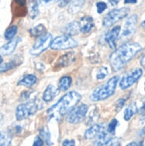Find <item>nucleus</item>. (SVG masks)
Listing matches in <instances>:
<instances>
[{
  "label": "nucleus",
  "mask_w": 145,
  "mask_h": 146,
  "mask_svg": "<svg viewBox=\"0 0 145 146\" xmlns=\"http://www.w3.org/2000/svg\"><path fill=\"white\" fill-rule=\"evenodd\" d=\"M142 47L135 42H126L115 50L109 57L110 64L114 71H120L129 62L140 50Z\"/></svg>",
  "instance_id": "nucleus-1"
},
{
  "label": "nucleus",
  "mask_w": 145,
  "mask_h": 146,
  "mask_svg": "<svg viewBox=\"0 0 145 146\" xmlns=\"http://www.w3.org/2000/svg\"><path fill=\"white\" fill-rule=\"evenodd\" d=\"M80 99L81 95L77 92L71 91L68 92L56 104H54L48 110L47 115L49 119L53 118L56 120H59L62 116L72 110L80 101Z\"/></svg>",
  "instance_id": "nucleus-2"
},
{
  "label": "nucleus",
  "mask_w": 145,
  "mask_h": 146,
  "mask_svg": "<svg viewBox=\"0 0 145 146\" xmlns=\"http://www.w3.org/2000/svg\"><path fill=\"white\" fill-rule=\"evenodd\" d=\"M119 76H114L111 79H109L107 83L97 87L91 96V101H102L111 97L115 92L117 83L119 82Z\"/></svg>",
  "instance_id": "nucleus-3"
},
{
  "label": "nucleus",
  "mask_w": 145,
  "mask_h": 146,
  "mask_svg": "<svg viewBox=\"0 0 145 146\" xmlns=\"http://www.w3.org/2000/svg\"><path fill=\"white\" fill-rule=\"evenodd\" d=\"M38 110V103L35 100L29 101L27 103L21 104L17 106L15 110V116L17 121H22L33 115Z\"/></svg>",
  "instance_id": "nucleus-4"
},
{
  "label": "nucleus",
  "mask_w": 145,
  "mask_h": 146,
  "mask_svg": "<svg viewBox=\"0 0 145 146\" xmlns=\"http://www.w3.org/2000/svg\"><path fill=\"white\" fill-rule=\"evenodd\" d=\"M129 12H130V9L129 8H126V7L121 8V9H112L103 19V27H111L115 22H117L118 21L125 18L126 16H127Z\"/></svg>",
  "instance_id": "nucleus-5"
},
{
  "label": "nucleus",
  "mask_w": 145,
  "mask_h": 146,
  "mask_svg": "<svg viewBox=\"0 0 145 146\" xmlns=\"http://www.w3.org/2000/svg\"><path fill=\"white\" fill-rule=\"evenodd\" d=\"M78 45V43L76 40L72 38L71 37L62 35L56 37L55 39L51 41L50 47L53 50H67V49H72Z\"/></svg>",
  "instance_id": "nucleus-6"
},
{
  "label": "nucleus",
  "mask_w": 145,
  "mask_h": 146,
  "mask_svg": "<svg viewBox=\"0 0 145 146\" xmlns=\"http://www.w3.org/2000/svg\"><path fill=\"white\" fill-rule=\"evenodd\" d=\"M88 112V106L85 104H82L77 107H74L72 110L68 112V121L72 124H78L80 123Z\"/></svg>",
  "instance_id": "nucleus-7"
},
{
  "label": "nucleus",
  "mask_w": 145,
  "mask_h": 146,
  "mask_svg": "<svg viewBox=\"0 0 145 146\" xmlns=\"http://www.w3.org/2000/svg\"><path fill=\"white\" fill-rule=\"evenodd\" d=\"M52 41V35L50 33H45L40 36L32 47L30 53L32 56H38L43 51H44L49 46H50Z\"/></svg>",
  "instance_id": "nucleus-8"
},
{
  "label": "nucleus",
  "mask_w": 145,
  "mask_h": 146,
  "mask_svg": "<svg viewBox=\"0 0 145 146\" xmlns=\"http://www.w3.org/2000/svg\"><path fill=\"white\" fill-rule=\"evenodd\" d=\"M143 75V69L140 68H137L130 73L124 75L120 81V87L122 90L128 89L134 83H136Z\"/></svg>",
  "instance_id": "nucleus-9"
},
{
  "label": "nucleus",
  "mask_w": 145,
  "mask_h": 146,
  "mask_svg": "<svg viewBox=\"0 0 145 146\" xmlns=\"http://www.w3.org/2000/svg\"><path fill=\"white\" fill-rule=\"evenodd\" d=\"M138 27V15H133L127 18L125 22L124 29L122 32V37L124 38H131L136 32Z\"/></svg>",
  "instance_id": "nucleus-10"
},
{
  "label": "nucleus",
  "mask_w": 145,
  "mask_h": 146,
  "mask_svg": "<svg viewBox=\"0 0 145 146\" xmlns=\"http://www.w3.org/2000/svg\"><path fill=\"white\" fill-rule=\"evenodd\" d=\"M121 33V27L115 26L113 28H111L105 36V40L109 45V47L113 50L116 48V41L120 36Z\"/></svg>",
  "instance_id": "nucleus-11"
},
{
  "label": "nucleus",
  "mask_w": 145,
  "mask_h": 146,
  "mask_svg": "<svg viewBox=\"0 0 145 146\" xmlns=\"http://www.w3.org/2000/svg\"><path fill=\"white\" fill-rule=\"evenodd\" d=\"M79 24V31L83 33H90L93 27H94V21L91 16L89 15H85L83 16L80 20Z\"/></svg>",
  "instance_id": "nucleus-12"
},
{
  "label": "nucleus",
  "mask_w": 145,
  "mask_h": 146,
  "mask_svg": "<svg viewBox=\"0 0 145 146\" xmlns=\"http://www.w3.org/2000/svg\"><path fill=\"white\" fill-rule=\"evenodd\" d=\"M75 60V53L74 52H69V53H66L63 56H62L55 67L56 68H64V67H68L70 64H72Z\"/></svg>",
  "instance_id": "nucleus-13"
},
{
  "label": "nucleus",
  "mask_w": 145,
  "mask_h": 146,
  "mask_svg": "<svg viewBox=\"0 0 145 146\" xmlns=\"http://www.w3.org/2000/svg\"><path fill=\"white\" fill-rule=\"evenodd\" d=\"M20 40L21 39L19 38L9 40L8 43H6L0 48V53L3 56H9L10 54H12L14 52L15 49L16 48L17 44L20 42Z\"/></svg>",
  "instance_id": "nucleus-14"
},
{
  "label": "nucleus",
  "mask_w": 145,
  "mask_h": 146,
  "mask_svg": "<svg viewBox=\"0 0 145 146\" xmlns=\"http://www.w3.org/2000/svg\"><path fill=\"white\" fill-rule=\"evenodd\" d=\"M103 132H104V127L103 125L97 124V125L91 127L89 129L86 130V132L85 133V137L86 139H92L97 138Z\"/></svg>",
  "instance_id": "nucleus-15"
},
{
  "label": "nucleus",
  "mask_w": 145,
  "mask_h": 146,
  "mask_svg": "<svg viewBox=\"0 0 145 146\" xmlns=\"http://www.w3.org/2000/svg\"><path fill=\"white\" fill-rule=\"evenodd\" d=\"M58 92H59L58 88H56L53 85H49L43 93V100L44 102H50L56 98Z\"/></svg>",
  "instance_id": "nucleus-16"
},
{
  "label": "nucleus",
  "mask_w": 145,
  "mask_h": 146,
  "mask_svg": "<svg viewBox=\"0 0 145 146\" xmlns=\"http://www.w3.org/2000/svg\"><path fill=\"white\" fill-rule=\"evenodd\" d=\"M64 33V35L71 37V36H74L76 34H78L79 31V24L78 22H70L68 25H66L63 29L62 30Z\"/></svg>",
  "instance_id": "nucleus-17"
},
{
  "label": "nucleus",
  "mask_w": 145,
  "mask_h": 146,
  "mask_svg": "<svg viewBox=\"0 0 145 146\" xmlns=\"http://www.w3.org/2000/svg\"><path fill=\"white\" fill-rule=\"evenodd\" d=\"M37 77L33 74H26L24 75L19 81H18V85L20 86H23L26 87H32V86H34L37 83Z\"/></svg>",
  "instance_id": "nucleus-18"
},
{
  "label": "nucleus",
  "mask_w": 145,
  "mask_h": 146,
  "mask_svg": "<svg viewBox=\"0 0 145 146\" xmlns=\"http://www.w3.org/2000/svg\"><path fill=\"white\" fill-rule=\"evenodd\" d=\"M112 140V134L103 132L100 135L97 137V140L95 142L96 146H106L108 144H109Z\"/></svg>",
  "instance_id": "nucleus-19"
},
{
  "label": "nucleus",
  "mask_w": 145,
  "mask_h": 146,
  "mask_svg": "<svg viewBox=\"0 0 145 146\" xmlns=\"http://www.w3.org/2000/svg\"><path fill=\"white\" fill-rule=\"evenodd\" d=\"M72 84V79L69 76H63L60 79L58 82V90L59 91H68Z\"/></svg>",
  "instance_id": "nucleus-20"
},
{
  "label": "nucleus",
  "mask_w": 145,
  "mask_h": 146,
  "mask_svg": "<svg viewBox=\"0 0 145 146\" xmlns=\"http://www.w3.org/2000/svg\"><path fill=\"white\" fill-rule=\"evenodd\" d=\"M28 14L32 19H35L38 15V4L37 0H31L28 4Z\"/></svg>",
  "instance_id": "nucleus-21"
},
{
  "label": "nucleus",
  "mask_w": 145,
  "mask_h": 146,
  "mask_svg": "<svg viewBox=\"0 0 145 146\" xmlns=\"http://www.w3.org/2000/svg\"><path fill=\"white\" fill-rule=\"evenodd\" d=\"M85 0H73L70 3L68 6V12L71 14H75L80 10L82 6L84 5Z\"/></svg>",
  "instance_id": "nucleus-22"
},
{
  "label": "nucleus",
  "mask_w": 145,
  "mask_h": 146,
  "mask_svg": "<svg viewBox=\"0 0 145 146\" xmlns=\"http://www.w3.org/2000/svg\"><path fill=\"white\" fill-rule=\"evenodd\" d=\"M44 32H45V27L42 24H39L29 30V33L32 37H40L44 35Z\"/></svg>",
  "instance_id": "nucleus-23"
},
{
  "label": "nucleus",
  "mask_w": 145,
  "mask_h": 146,
  "mask_svg": "<svg viewBox=\"0 0 145 146\" xmlns=\"http://www.w3.org/2000/svg\"><path fill=\"white\" fill-rule=\"evenodd\" d=\"M136 111H137L136 104H133L129 105V106L126 109V110H125V112H124V119H125V121H130V120L132 118V116L135 115Z\"/></svg>",
  "instance_id": "nucleus-24"
},
{
  "label": "nucleus",
  "mask_w": 145,
  "mask_h": 146,
  "mask_svg": "<svg viewBox=\"0 0 145 146\" xmlns=\"http://www.w3.org/2000/svg\"><path fill=\"white\" fill-rule=\"evenodd\" d=\"M17 27L15 25H12L9 27H8L4 33V38L7 40H11L15 38V34L17 33Z\"/></svg>",
  "instance_id": "nucleus-25"
},
{
  "label": "nucleus",
  "mask_w": 145,
  "mask_h": 146,
  "mask_svg": "<svg viewBox=\"0 0 145 146\" xmlns=\"http://www.w3.org/2000/svg\"><path fill=\"white\" fill-rule=\"evenodd\" d=\"M17 65H18V63H16L15 61H9L7 63H4L3 65H0V74L1 73H4V72H6L8 70L13 69Z\"/></svg>",
  "instance_id": "nucleus-26"
},
{
  "label": "nucleus",
  "mask_w": 145,
  "mask_h": 146,
  "mask_svg": "<svg viewBox=\"0 0 145 146\" xmlns=\"http://www.w3.org/2000/svg\"><path fill=\"white\" fill-rule=\"evenodd\" d=\"M40 138L43 139V141L46 142V144L48 145H51V141H50V132L49 130L44 127L43 129L40 130Z\"/></svg>",
  "instance_id": "nucleus-27"
},
{
  "label": "nucleus",
  "mask_w": 145,
  "mask_h": 146,
  "mask_svg": "<svg viewBox=\"0 0 145 146\" xmlns=\"http://www.w3.org/2000/svg\"><path fill=\"white\" fill-rule=\"evenodd\" d=\"M11 136L9 133H4L1 135L0 138V146H9L11 143Z\"/></svg>",
  "instance_id": "nucleus-28"
},
{
  "label": "nucleus",
  "mask_w": 145,
  "mask_h": 146,
  "mask_svg": "<svg viewBox=\"0 0 145 146\" xmlns=\"http://www.w3.org/2000/svg\"><path fill=\"white\" fill-rule=\"evenodd\" d=\"M109 74V71L108 68L105 67H102L99 68L97 71V80H103L105 79Z\"/></svg>",
  "instance_id": "nucleus-29"
},
{
  "label": "nucleus",
  "mask_w": 145,
  "mask_h": 146,
  "mask_svg": "<svg viewBox=\"0 0 145 146\" xmlns=\"http://www.w3.org/2000/svg\"><path fill=\"white\" fill-rule=\"evenodd\" d=\"M117 125H118V121L116 119H113L108 126V133L110 134H114Z\"/></svg>",
  "instance_id": "nucleus-30"
},
{
  "label": "nucleus",
  "mask_w": 145,
  "mask_h": 146,
  "mask_svg": "<svg viewBox=\"0 0 145 146\" xmlns=\"http://www.w3.org/2000/svg\"><path fill=\"white\" fill-rule=\"evenodd\" d=\"M107 4H106V3H104V2H98V3H97V12L99 13V14H102L106 9H107Z\"/></svg>",
  "instance_id": "nucleus-31"
},
{
  "label": "nucleus",
  "mask_w": 145,
  "mask_h": 146,
  "mask_svg": "<svg viewBox=\"0 0 145 146\" xmlns=\"http://www.w3.org/2000/svg\"><path fill=\"white\" fill-rule=\"evenodd\" d=\"M125 103H126V99H124V98H121V99H119V100L116 102V104H115L116 110L118 111V110H120L121 109H122V107L124 106Z\"/></svg>",
  "instance_id": "nucleus-32"
},
{
  "label": "nucleus",
  "mask_w": 145,
  "mask_h": 146,
  "mask_svg": "<svg viewBox=\"0 0 145 146\" xmlns=\"http://www.w3.org/2000/svg\"><path fill=\"white\" fill-rule=\"evenodd\" d=\"M33 146H44V141L40 137H37L34 140Z\"/></svg>",
  "instance_id": "nucleus-33"
},
{
  "label": "nucleus",
  "mask_w": 145,
  "mask_h": 146,
  "mask_svg": "<svg viewBox=\"0 0 145 146\" xmlns=\"http://www.w3.org/2000/svg\"><path fill=\"white\" fill-rule=\"evenodd\" d=\"M62 146H75V142L74 140H65L62 143Z\"/></svg>",
  "instance_id": "nucleus-34"
},
{
  "label": "nucleus",
  "mask_w": 145,
  "mask_h": 146,
  "mask_svg": "<svg viewBox=\"0 0 145 146\" xmlns=\"http://www.w3.org/2000/svg\"><path fill=\"white\" fill-rule=\"evenodd\" d=\"M70 2H71V0H60V2H59V6H60V7H65V6L68 5Z\"/></svg>",
  "instance_id": "nucleus-35"
},
{
  "label": "nucleus",
  "mask_w": 145,
  "mask_h": 146,
  "mask_svg": "<svg viewBox=\"0 0 145 146\" xmlns=\"http://www.w3.org/2000/svg\"><path fill=\"white\" fill-rule=\"evenodd\" d=\"M15 2L21 7H24L26 5V0H15Z\"/></svg>",
  "instance_id": "nucleus-36"
},
{
  "label": "nucleus",
  "mask_w": 145,
  "mask_h": 146,
  "mask_svg": "<svg viewBox=\"0 0 145 146\" xmlns=\"http://www.w3.org/2000/svg\"><path fill=\"white\" fill-rule=\"evenodd\" d=\"M140 64L144 68H145V55H144L142 56V58L140 59Z\"/></svg>",
  "instance_id": "nucleus-37"
},
{
  "label": "nucleus",
  "mask_w": 145,
  "mask_h": 146,
  "mask_svg": "<svg viewBox=\"0 0 145 146\" xmlns=\"http://www.w3.org/2000/svg\"><path fill=\"white\" fill-rule=\"evenodd\" d=\"M126 146H143V143H137V142H132L130 143L128 145Z\"/></svg>",
  "instance_id": "nucleus-38"
},
{
  "label": "nucleus",
  "mask_w": 145,
  "mask_h": 146,
  "mask_svg": "<svg viewBox=\"0 0 145 146\" xmlns=\"http://www.w3.org/2000/svg\"><path fill=\"white\" fill-rule=\"evenodd\" d=\"M109 3H111V5L115 6V5H117V4L119 3V1H120V0H109Z\"/></svg>",
  "instance_id": "nucleus-39"
},
{
  "label": "nucleus",
  "mask_w": 145,
  "mask_h": 146,
  "mask_svg": "<svg viewBox=\"0 0 145 146\" xmlns=\"http://www.w3.org/2000/svg\"><path fill=\"white\" fill-rule=\"evenodd\" d=\"M140 112H141V113L145 112V99L144 100L143 104H142V106H141V108H140Z\"/></svg>",
  "instance_id": "nucleus-40"
},
{
  "label": "nucleus",
  "mask_w": 145,
  "mask_h": 146,
  "mask_svg": "<svg viewBox=\"0 0 145 146\" xmlns=\"http://www.w3.org/2000/svg\"><path fill=\"white\" fill-rule=\"evenodd\" d=\"M138 0H125L126 3H136Z\"/></svg>",
  "instance_id": "nucleus-41"
},
{
  "label": "nucleus",
  "mask_w": 145,
  "mask_h": 146,
  "mask_svg": "<svg viewBox=\"0 0 145 146\" xmlns=\"http://www.w3.org/2000/svg\"><path fill=\"white\" fill-rule=\"evenodd\" d=\"M140 135H142V136H145V127L142 129V131L140 132Z\"/></svg>",
  "instance_id": "nucleus-42"
},
{
  "label": "nucleus",
  "mask_w": 145,
  "mask_h": 146,
  "mask_svg": "<svg viewBox=\"0 0 145 146\" xmlns=\"http://www.w3.org/2000/svg\"><path fill=\"white\" fill-rule=\"evenodd\" d=\"M44 3H50V2H53V1H57V0H42Z\"/></svg>",
  "instance_id": "nucleus-43"
},
{
  "label": "nucleus",
  "mask_w": 145,
  "mask_h": 146,
  "mask_svg": "<svg viewBox=\"0 0 145 146\" xmlns=\"http://www.w3.org/2000/svg\"><path fill=\"white\" fill-rule=\"evenodd\" d=\"M141 25H142V27H143L144 28H145V21H144L142 22V24H141Z\"/></svg>",
  "instance_id": "nucleus-44"
},
{
  "label": "nucleus",
  "mask_w": 145,
  "mask_h": 146,
  "mask_svg": "<svg viewBox=\"0 0 145 146\" xmlns=\"http://www.w3.org/2000/svg\"><path fill=\"white\" fill-rule=\"evenodd\" d=\"M2 62H3V58H2V56H0V65L2 64Z\"/></svg>",
  "instance_id": "nucleus-45"
},
{
  "label": "nucleus",
  "mask_w": 145,
  "mask_h": 146,
  "mask_svg": "<svg viewBox=\"0 0 145 146\" xmlns=\"http://www.w3.org/2000/svg\"><path fill=\"white\" fill-rule=\"evenodd\" d=\"M114 146H121V145H120L118 144V145H114Z\"/></svg>",
  "instance_id": "nucleus-46"
},
{
  "label": "nucleus",
  "mask_w": 145,
  "mask_h": 146,
  "mask_svg": "<svg viewBox=\"0 0 145 146\" xmlns=\"http://www.w3.org/2000/svg\"><path fill=\"white\" fill-rule=\"evenodd\" d=\"M0 138H1V133H0Z\"/></svg>",
  "instance_id": "nucleus-47"
},
{
  "label": "nucleus",
  "mask_w": 145,
  "mask_h": 146,
  "mask_svg": "<svg viewBox=\"0 0 145 146\" xmlns=\"http://www.w3.org/2000/svg\"><path fill=\"white\" fill-rule=\"evenodd\" d=\"M144 89H145V83H144Z\"/></svg>",
  "instance_id": "nucleus-48"
}]
</instances>
